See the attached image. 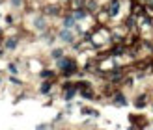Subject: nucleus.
<instances>
[{
  "mask_svg": "<svg viewBox=\"0 0 153 130\" xmlns=\"http://www.w3.org/2000/svg\"><path fill=\"white\" fill-rule=\"evenodd\" d=\"M60 39L65 41V43H71L73 41V34L69 32V28H64L62 32H60Z\"/></svg>",
  "mask_w": 153,
  "mask_h": 130,
  "instance_id": "f257e3e1",
  "label": "nucleus"
},
{
  "mask_svg": "<svg viewBox=\"0 0 153 130\" xmlns=\"http://www.w3.org/2000/svg\"><path fill=\"white\" fill-rule=\"evenodd\" d=\"M34 24H36L37 30H45V19H43V17H37V19L34 21Z\"/></svg>",
  "mask_w": 153,
  "mask_h": 130,
  "instance_id": "f03ea898",
  "label": "nucleus"
},
{
  "mask_svg": "<svg viewBox=\"0 0 153 130\" xmlns=\"http://www.w3.org/2000/svg\"><path fill=\"white\" fill-rule=\"evenodd\" d=\"M73 22H75L73 17H67V19L64 21V24H65V28H71V26H73Z\"/></svg>",
  "mask_w": 153,
  "mask_h": 130,
  "instance_id": "7ed1b4c3",
  "label": "nucleus"
},
{
  "mask_svg": "<svg viewBox=\"0 0 153 130\" xmlns=\"http://www.w3.org/2000/svg\"><path fill=\"white\" fill-rule=\"evenodd\" d=\"M6 47H7V48H15V47H17V41H15V39H10V41L6 43Z\"/></svg>",
  "mask_w": 153,
  "mask_h": 130,
  "instance_id": "20e7f679",
  "label": "nucleus"
},
{
  "mask_svg": "<svg viewBox=\"0 0 153 130\" xmlns=\"http://www.w3.org/2000/svg\"><path fill=\"white\" fill-rule=\"evenodd\" d=\"M60 56H62V50H60V48H56L54 52H52V58H56V59H58Z\"/></svg>",
  "mask_w": 153,
  "mask_h": 130,
  "instance_id": "39448f33",
  "label": "nucleus"
},
{
  "mask_svg": "<svg viewBox=\"0 0 153 130\" xmlns=\"http://www.w3.org/2000/svg\"><path fill=\"white\" fill-rule=\"evenodd\" d=\"M21 4H22V0H11V6L13 7H19Z\"/></svg>",
  "mask_w": 153,
  "mask_h": 130,
  "instance_id": "423d86ee",
  "label": "nucleus"
},
{
  "mask_svg": "<svg viewBox=\"0 0 153 130\" xmlns=\"http://www.w3.org/2000/svg\"><path fill=\"white\" fill-rule=\"evenodd\" d=\"M84 15H86V13H84L82 10H79V13H76V15H75V17H76V19H80V17H84Z\"/></svg>",
  "mask_w": 153,
  "mask_h": 130,
  "instance_id": "0eeeda50",
  "label": "nucleus"
}]
</instances>
